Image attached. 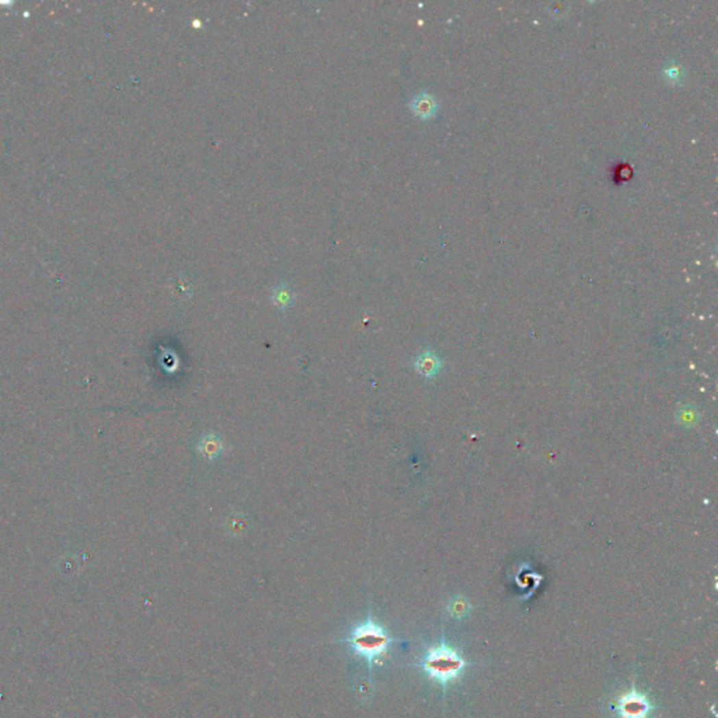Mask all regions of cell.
Wrapping results in <instances>:
<instances>
[{
    "label": "cell",
    "instance_id": "cell-3",
    "mask_svg": "<svg viewBox=\"0 0 718 718\" xmlns=\"http://www.w3.org/2000/svg\"><path fill=\"white\" fill-rule=\"evenodd\" d=\"M617 708L621 718H647L652 707L645 696L633 691L620 697Z\"/></svg>",
    "mask_w": 718,
    "mask_h": 718
},
{
    "label": "cell",
    "instance_id": "cell-6",
    "mask_svg": "<svg viewBox=\"0 0 718 718\" xmlns=\"http://www.w3.org/2000/svg\"><path fill=\"white\" fill-rule=\"evenodd\" d=\"M434 107H435L434 100L425 93L417 96L415 100L412 101V110L415 111V114L421 115V116L431 115L434 111Z\"/></svg>",
    "mask_w": 718,
    "mask_h": 718
},
{
    "label": "cell",
    "instance_id": "cell-2",
    "mask_svg": "<svg viewBox=\"0 0 718 718\" xmlns=\"http://www.w3.org/2000/svg\"><path fill=\"white\" fill-rule=\"evenodd\" d=\"M425 673L446 686V683L456 679L466 668V663L460 654L445 643L432 647L427 651L421 661Z\"/></svg>",
    "mask_w": 718,
    "mask_h": 718
},
{
    "label": "cell",
    "instance_id": "cell-4",
    "mask_svg": "<svg viewBox=\"0 0 718 718\" xmlns=\"http://www.w3.org/2000/svg\"><path fill=\"white\" fill-rule=\"evenodd\" d=\"M415 369L424 377H434L441 369L439 358L432 352H423L415 359Z\"/></svg>",
    "mask_w": 718,
    "mask_h": 718
},
{
    "label": "cell",
    "instance_id": "cell-5",
    "mask_svg": "<svg viewBox=\"0 0 718 718\" xmlns=\"http://www.w3.org/2000/svg\"><path fill=\"white\" fill-rule=\"evenodd\" d=\"M221 446H222V443L219 442V439L215 435H208L199 443V451L202 452L203 456H208V458L215 456L216 458L221 454Z\"/></svg>",
    "mask_w": 718,
    "mask_h": 718
},
{
    "label": "cell",
    "instance_id": "cell-7",
    "mask_svg": "<svg viewBox=\"0 0 718 718\" xmlns=\"http://www.w3.org/2000/svg\"><path fill=\"white\" fill-rule=\"evenodd\" d=\"M275 296H277V299H275L277 305H282V306H288L289 302H290V299H292L290 292H288L285 288L281 289V290H277Z\"/></svg>",
    "mask_w": 718,
    "mask_h": 718
},
{
    "label": "cell",
    "instance_id": "cell-1",
    "mask_svg": "<svg viewBox=\"0 0 718 718\" xmlns=\"http://www.w3.org/2000/svg\"><path fill=\"white\" fill-rule=\"evenodd\" d=\"M344 641L351 645L355 655L365 658L371 671L372 664L379 660V656H382L388 649L396 639L388 636L384 628L377 624L369 613L367 621L354 627Z\"/></svg>",
    "mask_w": 718,
    "mask_h": 718
}]
</instances>
